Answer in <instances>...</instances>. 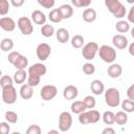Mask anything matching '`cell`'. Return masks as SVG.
Wrapping results in <instances>:
<instances>
[{
  "label": "cell",
  "instance_id": "cell-24",
  "mask_svg": "<svg viewBox=\"0 0 134 134\" xmlns=\"http://www.w3.org/2000/svg\"><path fill=\"white\" fill-rule=\"evenodd\" d=\"M48 19L53 23H60L63 20V17H62V14H61L59 7L50 10V13L48 14Z\"/></svg>",
  "mask_w": 134,
  "mask_h": 134
},
{
  "label": "cell",
  "instance_id": "cell-20",
  "mask_svg": "<svg viewBox=\"0 0 134 134\" xmlns=\"http://www.w3.org/2000/svg\"><path fill=\"white\" fill-rule=\"evenodd\" d=\"M14 82L16 84H23L25 80L28 77V72L25 71V69H17V71L14 73Z\"/></svg>",
  "mask_w": 134,
  "mask_h": 134
},
{
  "label": "cell",
  "instance_id": "cell-8",
  "mask_svg": "<svg viewBox=\"0 0 134 134\" xmlns=\"http://www.w3.org/2000/svg\"><path fill=\"white\" fill-rule=\"evenodd\" d=\"M72 126V116L69 112L63 111L59 116V130L61 132H67Z\"/></svg>",
  "mask_w": 134,
  "mask_h": 134
},
{
  "label": "cell",
  "instance_id": "cell-10",
  "mask_svg": "<svg viewBox=\"0 0 134 134\" xmlns=\"http://www.w3.org/2000/svg\"><path fill=\"white\" fill-rule=\"evenodd\" d=\"M36 53L40 61H46L51 53V47L47 43H40L36 48Z\"/></svg>",
  "mask_w": 134,
  "mask_h": 134
},
{
  "label": "cell",
  "instance_id": "cell-50",
  "mask_svg": "<svg viewBox=\"0 0 134 134\" xmlns=\"http://www.w3.org/2000/svg\"><path fill=\"white\" fill-rule=\"evenodd\" d=\"M131 36H132V38L134 39V27L131 29Z\"/></svg>",
  "mask_w": 134,
  "mask_h": 134
},
{
  "label": "cell",
  "instance_id": "cell-39",
  "mask_svg": "<svg viewBox=\"0 0 134 134\" xmlns=\"http://www.w3.org/2000/svg\"><path fill=\"white\" fill-rule=\"evenodd\" d=\"M37 1L44 8H52L55 3V0H37Z\"/></svg>",
  "mask_w": 134,
  "mask_h": 134
},
{
  "label": "cell",
  "instance_id": "cell-6",
  "mask_svg": "<svg viewBox=\"0 0 134 134\" xmlns=\"http://www.w3.org/2000/svg\"><path fill=\"white\" fill-rule=\"evenodd\" d=\"M17 26L19 30L21 31L22 35L24 36H29L34 31V26L31 23V20L27 17H21L17 21Z\"/></svg>",
  "mask_w": 134,
  "mask_h": 134
},
{
  "label": "cell",
  "instance_id": "cell-13",
  "mask_svg": "<svg viewBox=\"0 0 134 134\" xmlns=\"http://www.w3.org/2000/svg\"><path fill=\"white\" fill-rule=\"evenodd\" d=\"M0 27L5 31H14L16 28V22L9 17H2L0 19Z\"/></svg>",
  "mask_w": 134,
  "mask_h": 134
},
{
  "label": "cell",
  "instance_id": "cell-47",
  "mask_svg": "<svg viewBox=\"0 0 134 134\" xmlns=\"http://www.w3.org/2000/svg\"><path fill=\"white\" fill-rule=\"evenodd\" d=\"M102 133H103V134H114V133H115V130L112 129L111 127H107V128H105V129L103 130Z\"/></svg>",
  "mask_w": 134,
  "mask_h": 134
},
{
  "label": "cell",
  "instance_id": "cell-22",
  "mask_svg": "<svg viewBox=\"0 0 134 134\" xmlns=\"http://www.w3.org/2000/svg\"><path fill=\"white\" fill-rule=\"evenodd\" d=\"M70 109H71V112L74 113V114H81L82 112L86 111V106L84 104L83 100H74L71 106H70Z\"/></svg>",
  "mask_w": 134,
  "mask_h": 134
},
{
  "label": "cell",
  "instance_id": "cell-34",
  "mask_svg": "<svg viewBox=\"0 0 134 134\" xmlns=\"http://www.w3.org/2000/svg\"><path fill=\"white\" fill-rule=\"evenodd\" d=\"M5 119L9 124H16L18 121V114L15 111H6L5 112Z\"/></svg>",
  "mask_w": 134,
  "mask_h": 134
},
{
  "label": "cell",
  "instance_id": "cell-27",
  "mask_svg": "<svg viewBox=\"0 0 134 134\" xmlns=\"http://www.w3.org/2000/svg\"><path fill=\"white\" fill-rule=\"evenodd\" d=\"M115 29L120 32V34H126L127 31L130 30V23L128 21H124V20H120L118 21L116 24H115Z\"/></svg>",
  "mask_w": 134,
  "mask_h": 134
},
{
  "label": "cell",
  "instance_id": "cell-37",
  "mask_svg": "<svg viewBox=\"0 0 134 134\" xmlns=\"http://www.w3.org/2000/svg\"><path fill=\"white\" fill-rule=\"evenodd\" d=\"M82 70L86 75H91L95 72V66L92 63H86V64L83 65Z\"/></svg>",
  "mask_w": 134,
  "mask_h": 134
},
{
  "label": "cell",
  "instance_id": "cell-33",
  "mask_svg": "<svg viewBox=\"0 0 134 134\" xmlns=\"http://www.w3.org/2000/svg\"><path fill=\"white\" fill-rule=\"evenodd\" d=\"M83 102H84V104H85L87 109H93L95 107V105H96V100L92 95H87L83 99Z\"/></svg>",
  "mask_w": 134,
  "mask_h": 134
},
{
  "label": "cell",
  "instance_id": "cell-29",
  "mask_svg": "<svg viewBox=\"0 0 134 134\" xmlns=\"http://www.w3.org/2000/svg\"><path fill=\"white\" fill-rule=\"evenodd\" d=\"M70 43H71V46H72L73 48H75V49L82 48V47L84 46V38H83V36H81V35H75L74 37L71 38Z\"/></svg>",
  "mask_w": 134,
  "mask_h": 134
},
{
  "label": "cell",
  "instance_id": "cell-26",
  "mask_svg": "<svg viewBox=\"0 0 134 134\" xmlns=\"http://www.w3.org/2000/svg\"><path fill=\"white\" fill-rule=\"evenodd\" d=\"M127 121H128V114L126 111L122 110V111H118L115 113V122L117 125L122 126V125H126Z\"/></svg>",
  "mask_w": 134,
  "mask_h": 134
},
{
  "label": "cell",
  "instance_id": "cell-7",
  "mask_svg": "<svg viewBox=\"0 0 134 134\" xmlns=\"http://www.w3.org/2000/svg\"><path fill=\"white\" fill-rule=\"evenodd\" d=\"M2 100L7 105H13L17 100V90L13 86L2 88Z\"/></svg>",
  "mask_w": 134,
  "mask_h": 134
},
{
  "label": "cell",
  "instance_id": "cell-25",
  "mask_svg": "<svg viewBox=\"0 0 134 134\" xmlns=\"http://www.w3.org/2000/svg\"><path fill=\"white\" fill-rule=\"evenodd\" d=\"M40 31H41L42 36L45 37V38H50V37H52V36L54 35V32H55L53 26L50 25V24H44V25H42Z\"/></svg>",
  "mask_w": 134,
  "mask_h": 134
},
{
  "label": "cell",
  "instance_id": "cell-2",
  "mask_svg": "<svg viewBox=\"0 0 134 134\" xmlns=\"http://www.w3.org/2000/svg\"><path fill=\"white\" fill-rule=\"evenodd\" d=\"M105 102L111 108H116L120 104V93L119 90L111 87L108 88L105 92Z\"/></svg>",
  "mask_w": 134,
  "mask_h": 134
},
{
  "label": "cell",
  "instance_id": "cell-32",
  "mask_svg": "<svg viewBox=\"0 0 134 134\" xmlns=\"http://www.w3.org/2000/svg\"><path fill=\"white\" fill-rule=\"evenodd\" d=\"M121 109L126 111L127 113H132L134 112V100L130 98H126L121 103Z\"/></svg>",
  "mask_w": 134,
  "mask_h": 134
},
{
  "label": "cell",
  "instance_id": "cell-38",
  "mask_svg": "<svg viewBox=\"0 0 134 134\" xmlns=\"http://www.w3.org/2000/svg\"><path fill=\"white\" fill-rule=\"evenodd\" d=\"M92 0H71V3L75 7H88Z\"/></svg>",
  "mask_w": 134,
  "mask_h": 134
},
{
  "label": "cell",
  "instance_id": "cell-15",
  "mask_svg": "<svg viewBox=\"0 0 134 134\" xmlns=\"http://www.w3.org/2000/svg\"><path fill=\"white\" fill-rule=\"evenodd\" d=\"M107 73H108V75H109L110 77H112V79H117V77H119V76L121 75V73H122V67H121V65H119V64H117V63H112V64L108 67Z\"/></svg>",
  "mask_w": 134,
  "mask_h": 134
},
{
  "label": "cell",
  "instance_id": "cell-49",
  "mask_svg": "<svg viewBox=\"0 0 134 134\" xmlns=\"http://www.w3.org/2000/svg\"><path fill=\"white\" fill-rule=\"evenodd\" d=\"M51 133L58 134V133H59V131H58V130H50V131H48V134H51Z\"/></svg>",
  "mask_w": 134,
  "mask_h": 134
},
{
  "label": "cell",
  "instance_id": "cell-42",
  "mask_svg": "<svg viewBox=\"0 0 134 134\" xmlns=\"http://www.w3.org/2000/svg\"><path fill=\"white\" fill-rule=\"evenodd\" d=\"M20 55H21V53L18 52V51H10V52L8 53L7 60H8V62H9L12 65H14V63L17 61V59H18Z\"/></svg>",
  "mask_w": 134,
  "mask_h": 134
},
{
  "label": "cell",
  "instance_id": "cell-17",
  "mask_svg": "<svg viewBox=\"0 0 134 134\" xmlns=\"http://www.w3.org/2000/svg\"><path fill=\"white\" fill-rule=\"evenodd\" d=\"M34 87H31L30 85L28 84H23L20 88V96L23 98V99H30L34 95Z\"/></svg>",
  "mask_w": 134,
  "mask_h": 134
},
{
  "label": "cell",
  "instance_id": "cell-41",
  "mask_svg": "<svg viewBox=\"0 0 134 134\" xmlns=\"http://www.w3.org/2000/svg\"><path fill=\"white\" fill-rule=\"evenodd\" d=\"M27 134H41V128L38 125H30L26 130Z\"/></svg>",
  "mask_w": 134,
  "mask_h": 134
},
{
  "label": "cell",
  "instance_id": "cell-9",
  "mask_svg": "<svg viewBox=\"0 0 134 134\" xmlns=\"http://www.w3.org/2000/svg\"><path fill=\"white\" fill-rule=\"evenodd\" d=\"M57 94H58V88L54 85H45L42 87L40 91V96L45 102L53 99L57 96Z\"/></svg>",
  "mask_w": 134,
  "mask_h": 134
},
{
  "label": "cell",
  "instance_id": "cell-31",
  "mask_svg": "<svg viewBox=\"0 0 134 134\" xmlns=\"http://www.w3.org/2000/svg\"><path fill=\"white\" fill-rule=\"evenodd\" d=\"M103 121L107 126H111L115 122V113L112 111H105L103 114Z\"/></svg>",
  "mask_w": 134,
  "mask_h": 134
},
{
  "label": "cell",
  "instance_id": "cell-40",
  "mask_svg": "<svg viewBox=\"0 0 134 134\" xmlns=\"http://www.w3.org/2000/svg\"><path fill=\"white\" fill-rule=\"evenodd\" d=\"M40 81H41V77L34 76V75H28V77H27V84L30 85L31 87L38 86L40 84Z\"/></svg>",
  "mask_w": 134,
  "mask_h": 134
},
{
  "label": "cell",
  "instance_id": "cell-43",
  "mask_svg": "<svg viewBox=\"0 0 134 134\" xmlns=\"http://www.w3.org/2000/svg\"><path fill=\"white\" fill-rule=\"evenodd\" d=\"M9 122L8 121H2L0 122V133L1 134H8L9 131H10V128H9Z\"/></svg>",
  "mask_w": 134,
  "mask_h": 134
},
{
  "label": "cell",
  "instance_id": "cell-1",
  "mask_svg": "<svg viewBox=\"0 0 134 134\" xmlns=\"http://www.w3.org/2000/svg\"><path fill=\"white\" fill-rule=\"evenodd\" d=\"M105 5L115 18L121 19L126 16V7L119 0H105Z\"/></svg>",
  "mask_w": 134,
  "mask_h": 134
},
{
  "label": "cell",
  "instance_id": "cell-28",
  "mask_svg": "<svg viewBox=\"0 0 134 134\" xmlns=\"http://www.w3.org/2000/svg\"><path fill=\"white\" fill-rule=\"evenodd\" d=\"M27 65H28V59L25 55H22V54L14 63V67L16 69H25L27 67Z\"/></svg>",
  "mask_w": 134,
  "mask_h": 134
},
{
  "label": "cell",
  "instance_id": "cell-5",
  "mask_svg": "<svg viewBox=\"0 0 134 134\" xmlns=\"http://www.w3.org/2000/svg\"><path fill=\"white\" fill-rule=\"evenodd\" d=\"M98 49H99V46L96 42H88L87 44H85L83 46L82 55L87 61L93 60L95 58L96 53L98 52Z\"/></svg>",
  "mask_w": 134,
  "mask_h": 134
},
{
  "label": "cell",
  "instance_id": "cell-19",
  "mask_svg": "<svg viewBox=\"0 0 134 134\" xmlns=\"http://www.w3.org/2000/svg\"><path fill=\"white\" fill-rule=\"evenodd\" d=\"M96 17H97V14H96L95 9H93V8H86V9H84V12L82 14L83 20L87 23H91V22L95 21Z\"/></svg>",
  "mask_w": 134,
  "mask_h": 134
},
{
  "label": "cell",
  "instance_id": "cell-46",
  "mask_svg": "<svg viewBox=\"0 0 134 134\" xmlns=\"http://www.w3.org/2000/svg\"><path fill=\"white\" fill-rule=\"evenodd\" d=\"M9 2H10V4L14 6V7H21L23 4H24V2H25V0H9Z\"/></svg>",
  "mask_w": 134,
  "mask_h": 134
},
{
  "label": "cell",
  "instance_id": "cell-30",
  "mask_svg": "<svg viewBox=\"0 0 134 134\" xmlns=\"http://www.w3.org/2000/svg\"><path fill=\"white\" fill-rule=\"evenodd\" d=\"M13 47H14V41L12 39H9V38L2 39V41L0 43V48L2 51H4V52L9 51L13 49Z\"/></svg>",
  "mask_w": 134,
  "mask_h": 134
},
{
  "label": "cell",
  "instance_id": "cell-4",
  "mask_svg": "<svg viewBox=\"0 0 134 134\" xmlns=\"http://www.w3.org/2000/svg\"><path fill=\"white\" fill-rule=\"evenodd\" d=\"M98 55L99 58L108 64H112L114 63V61L116 60V50L109 45H102L98 49Z\"/></svg>",
  "mask_w": 134,
  "mask_h": 134
},
{
  "label": "cell",
  "instance_id": "cell-21",
  "mask_svg": "<svg viewBox=\"0 0 134 134\" xmlns=\"http://www.w3.org/2000/svg\"><path fill=\"white\" fill-rule=\"evenodd\" d=\"M55 37H57V40L60 43L64 44V43H67L69 41L70 35H69V31L66 28H59L55 32Z\"/></svg>",
  "mask_w": 134,
  "mask_h": 134
},
{
  "label": "cell",
  "instance_id": "cell-16",
  "mask_svg": "<svg viewBox=\"0 0 134 134\" xmlns=\"http://www.w3.org/2000/svg\"><path fill=\"white\" fill-rule=\"evenodd\" d=\"M46 16L43 12L36 9L31 13V21L37 25H44L46 22Z\"/></svg>",
  "mask_w": 134,
  "mask_h": 134
},
{
  "label": "cell",
  "instance_id": "cell-35",
  "mask_svg": "<svg viewBox=\"0 0 134 134\" xmlns=\"http://www.w3.org/2000/svg\"><path fill=\"white\" fill-rule=\"evenodd\" d=\"M9 6L10 2H8V0H0V15L5 16L9 10Z\"/></svg>",
  "mask_w": 134,
  "mask_h": 134
},
{
  "label": "cell",
  "instance_id": "cell-48",
  "mask_svg": "<svg viewBox=\"0 0 134 134\" xmlns=\"http://www.w3.org/2000/svg\"><path fill=\"white\" fill-rule=\"evenodd\" d=\"M128 51H129V53H130L132 57H134V42H133V43H131V44L129 45Z\"/></svg>",
  "mask_w": 134,
  "mask_h": 134
},
{
  "label": "cell",
  "instance_id": "cell-44",
  "mask_svg": "<svg viewBox=\"0 0 134 134\" xmlns=\"http://www.w3.org/2000/svg\"><path fill=\"white\" fill-rule=\"evenodd\" d=\"M127 19H128V22H129V23H134V4H133V6L129 9L128 15H127Z\"/></svg>",
  "mask_w": 134,
  "mask_h": 134
},
{
  "label": "cell",
  "instance_id": "cell-23",
  "mask_svg": "<svg viewBox=\"0 0 134 134\" xmlns=\"http://www.w3.org/2000/svg\"><path fill=\"white\" fill-rule=\"evenodd\" d=\"M61 14H62V17L63 19H69L72 17L73 15V8L71 5L69 4H62L60 7H59Z\"/></svg>",
  "mask_w": 134,
  "mask_h": 134
},
{
  "label": "cell",
  "instance_id": "cell-45",
  "mask_svg": "<svg viewBox=\"0 0 134 134\" xmlns=\"http://www.w3.org/2000/svg\"><path fill=\"white\" fill-rule=\"evenodd\" d=\"M127 97L130 98V99H133L134 100V84H132L128 89H127Z\"/></svg>",
  "mask_w": 134,
  "mask_h": 134
},
{
  "label": "cell",
  "instance_id": "cell-51",
  "mask_svg": "<svg viewBox=\"0 0 134 134\" xmlns=\"http://www.w3.org/2000/svg\"><path fill=\"white\" fill-rule=\"evenodd\" d=\"M127 2L130 4H134V0H127Z\"/></svg>",
  "mask_w": 134,
  "mask_h": 134
},
{
  "label": "cell",
  "instance_id": "cell-14",
  "mask_svg": "<svg viewBox=\"0 0 134 134\" xmlns=\"http://www.w3.org/2000/svg\"><path fill=\"white\" fill-rule=\"evenodd\" d=\"M79 94V90L74 85H68L64 88L63 90V96L67 100H72L74 99Z\"/></svg>",
  "mask_w": 134,
  "mask_h": 134
},
{
  "label": "cell",
  "instance_id": "cell-3",
  "mask_svg": "<svg viewBox=\"0 0 134 134\" xmlns=\"http://www.w3.org/2000/svg\"><path fill=\"white\" fill-rule=\"evenodd\" d=\"M100 119V114L97 110L90 109L89 111H84L79 114V121L82 125H89V124H96Z\"/></svg>",
  "mask_w": 134,
  "mask_h": 134
},
{
  "label": "cell",
  "instance_id": "cell-11",
  "mask_svg": "<svg viewBox=\"0 0 134 134\" xmlns=\"http://www.w3.org/2000/svg\"><path fill=\"white\" fill-rule=\"evenodd\" d=\"M27 72H28V75H34V76L41 77V76L45 75V73L47 72V68L42 63H36V64L31 65L28 68Z\"/></svg>",
  "mask_w": 134,
  "mask_h": 134
},
{
  "label": "cell",
  "instance_id": "cell-18",
  "mask_svg": "<svg viewBox=\"0 0 134 134\" xmlns=\"http://www.w3.org/2000/svg\"><path fill=\"white\" fill-rule=\"evenodd\" d=\"M90 89L92 91L93 94L95 95H100L104 91H105V85L102 81L99 80H94L91 82V85H90Z\"/></svg>",
  "mask_w": 134,
  "mask_h": 134
},
{
  "label": "cell",
  "instance_id": "cell-36",
  "mask_svg": "<svg viewBox=\"0 0 134 134\" xmlns=\"http://www.w3.org/2000/svg\"><path fill=\"white\" fill-rule=\"evenodd\" d=\"M14 84V77H10L9 75H3L0 79V86L1 88L7 87V86H13Z\"/></svg>",
  "mask_w": 134,
  "mask_h": 134
},
{
  "label": "cell",
  "instance_id": "cell-12",
  "mask_svg": "<svg viewBox=\"0 0 134 134\" xmlns=\"http://www.w3.org/2000/svg\"><path fill=\"white\" fill-rule=\"evenodd\" d=\"M112 43H113L114 47L117 48V49H126V47L129 44V41H128L126 36H124L121 34H118V35L113 36Z\"/></svg>",
  "mask_w": 134,
  "mask_h": 134
}]
</instances>
